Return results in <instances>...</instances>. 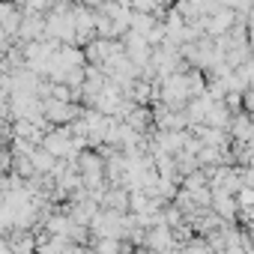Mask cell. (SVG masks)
Here are the masks:
<instances>
[{
    "instance_id": "obj_7",
    "label": "cell",
    "mask_w": 254,
    "mask_h": 254,
    "mask_svg": "<svg viewBox=\"0 0 254 254\" xmlns=\"http://www.w3.org/2000/svg\"><path fill=\"white\" fill-rule=\"evenodd\" d=\"M0 242H3V239H0Z\"/></svg>"
},
{
    "instance_id": "obj_1",
    "label": "cell",
    "mask_w": 254,
    "mask_h": 254,
    "mask_svg": "<svg viewBox=\"0 0 254 254\" xmlns=\"http://www.w3.org/2000/svg\"><path fill=\"white\" fill-rule=\"evenodd\" d=\"M42 117L48 126H69L81 117V105H72V102H54V99H45L42 102Z\"/></svg>"
},
{
    "instance_id": "obj_6",
    "label": "cell",
    "mask_w": 254,
    "mask_h": 254,
    "mask_svg": "<svg viewBox=\"0 0 254 254\" xmlns=\"http://www.w3.org/2000/svg\"><path fill=\"white\" fill-rule=\"evenodd\" d=\"M233 200H236V209H251V203H254V189H239V191L233 194Z\"/></svg>"
},
{
    "instance_id": "obj_4",
    "label": "cell",
    "mask_w": 254,
    "mask_h": 254,
    "mask_svg": "<svg viewBox=\"0 0 254 254\" xmlns=\"http://www.w3.org/2000/svg\"><path fill=\"white\" fill-rule=\"evenodd\" d=\"M227 138H230V144H251V138H254V129H251V120H248V114H242V111H236V114H233V120H230V129H227Z\"/></svg>"
},
{
    "instance_id": "obj_2",
    "label": "cell",
    "mask_w": 254,
    "mask_h": 254,
    "mask_svg": "<svg viewBox=\"0 0 254 254\" xmlns=\"http://www.w3.org/2000/svg\"><path fill=\"white\" fill-rule=\"evenodd\" d=\"M3 245L9 254H36V236L33 230H9L3 236Z\"/></svg>"
},
{
    "instance_id": "obj_3",
    "label": "cell",
    "mask_w": 254,
    "mask_h": 254,
    "mask_svg": "<svg viewBox=\"0 0 254 254\" xmlns=\"http://www.w3.org/2000/svg\"><path fill=\"white\" fill-rule=\"evenodd\" d=\"M144 248L153 251V254H168V251L174 248V236H171V230H168L165 224L150 227V230L144 233Z\"/></svg>"
},
{
    "instance_id": "obj_5",
    "label": "cell",
    "mask_w": 254,
    "mask_h": 254,
    "mask_svg": "<svg viewBox=\"0 0 254 254\" xmlns=\"http://www.w3.org/2000/svg\"><path fill=\"white\" fill-rule=\"evenodd\" d=\"M120 239H90V254H120Z\"/></svg>"
}]
</instances>
